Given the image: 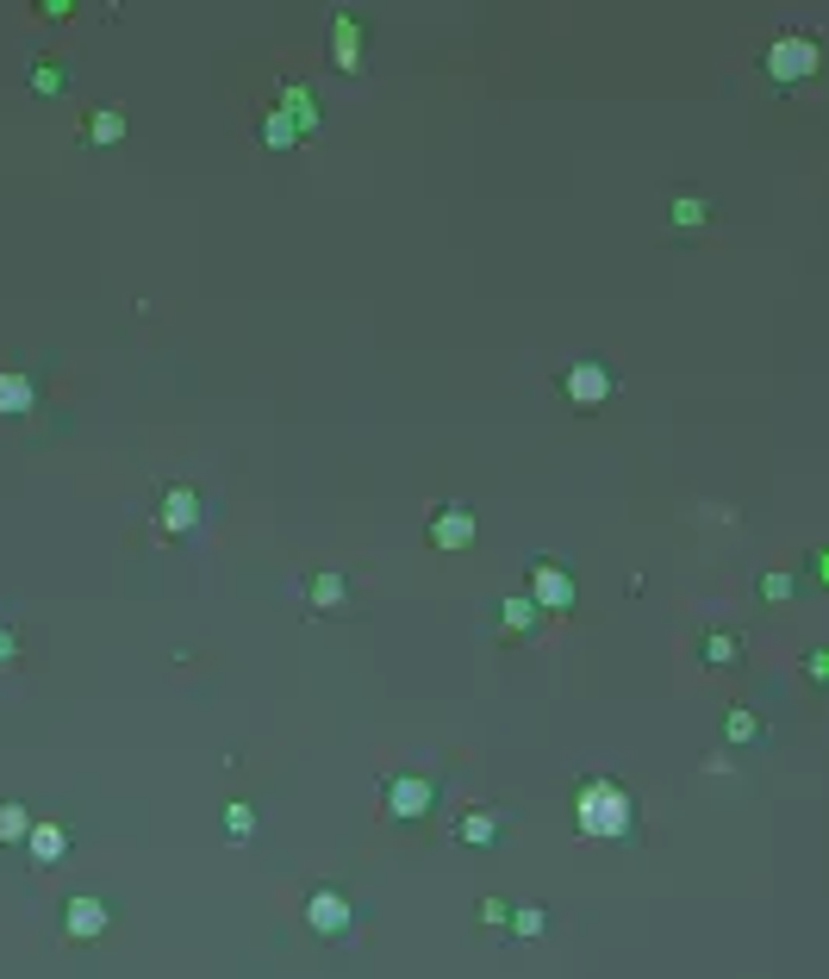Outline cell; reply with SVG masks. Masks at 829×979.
<instances>
[{"label":"cell","mask_w":829,"mask_h":979,"mask_svg":"<svg viewBox=\"0 0 829 979\" xmlns=\"http://www.w3.org/2000/svg\"><path fill=\"white\" fill-rule=\"evenodd\" d=\"M574 830L593 842H624L636 830V799H630L624 780L611 774H593L586 787L574 792Z\"/></svg>","instance_id":"cell-1"},{"label":"cell","mask_w":829,"mask_h":979,"mask_svg":"<svg viewBox=\"0 0 829 979\" xmlns=\"http://www.w3.org/2000/svg\"><path fill=\"white\" fill-rule=\"evenodd\" d=\"M761 69L780 81V88H798V81H811L817 69H823V44H817V38H805V32H780L773 44H767Z\"/></svg>","instance_id":"cell-2"},{"label":"cell","mask_w":829,"mask_h":979,"mask_svg":"<svg viewBox=\"0 0 829 979\" xmlns=\"http://www.w3.org/2000/svg\"><path fill=\"white\" fill-rule=\"evenodd\" d=\"M524 600H531L536 612H549V617H568L580 605L574 568H568V562H555V555H536V562H531V593H524Z\"/></svg>","instance_id":"cell-3"},{"label":"cell","mask_w":829,"mask_h":979,"mask_svg":"<svg viewBox=\"0 0 829 979\" xmlns=\"http://www.w3.org/2000/svg\"><path fill=\"white\" fill-rule=\"evenodd\" d=\"M381 805H387L393 823H424L431 811H437V780L431 774H387Z\"/></svg>","instance_id":"cell-4"},{"label":"cell","mask_w":829,"mask_h":979,"mask_svg":"<svg viewBox=\"0 0 829 979\" xmlns=\"http://www.w3.org/2000/svg\"><path fill=\"white\" fill-rule=\"evenodd\" d=\"M562 394H568V406H574V412H599L611 394H618V375H611L605 363H593V356H586V363H574L562 375Z\"/></svg>","instance_id":"cell-5"},{"label":"cell","mask_w":829,"mask_h":979,"mask_svg":"<svg viewBox=\"0 0 829 979\" xmlns=\"http://www.w3.org/2000/svg\"><path fill=\"white\" fill-rule=\"evenodd\" d=\"M349 923H356V899L349 892H337V886H313L306 892V930L313 936H344Z\"/></svg>","instance_id":"cell-6"},{"label":"cell","mask_w":829,"mask_h":979,"mask_svg":"<svg viewBox=\"0 0 829 979\" xmlns=\"http://www.w3.org/2000/svg\"><path fill=\"white\" fill-rule=\"evenodd\" d=\"M424 537H431V550H443V555L474 550V537H481L474 506H437V512H431V524H424Z\"/></svg>","instance_id":"cell-7"},{"label":"cell","mask_w":829,"mask_h":979,"mask_svg":"<svg viewBox=\"0 0 829 979\" xmlns=\"http://www.w3.org/2000/svg\"><path fill=\"white\" fill-rule=\"evenodd\" d=\"M330 63L344 69V76H362V69H368V26H362L356 13L330 19Z\"/></svg>","instance_id":"cell-8"},{"label":"cell","mask_w":829,"mask_h":979,"mask_svg":"<svg viewBox=\"0 0 829 979\" xmlns=\"http://www.w3.org/2000/svg\"><path fill=\"white\" fill-rule=\"evenodd\" d=\"M63 930L76 936V942H100V936L112 930V904L100 899V892H76V899L63 904Z\"/></svg>","instance_id":"cell-9"},{"label":"cell","mask_w":829,"mask_h":979,"mask_svg":"<svg viewBox=\"0 0 829 979\" xmlns=\"http://www.w3.org/2000/svg\"><path fill=\"white\" fill-rule=\"evenodd\" d=\"M505 811L500 805H462L455 811V842H468V849H493V842H505Z\"/></svg>","instance_id":"cell-10"},{"label":"cell","mask_w":829,"mask_h":979,"mask_svg":"<svg viewBox=\"0 0 829 979\" xmlns=\"http://www.w3.org/2000/svg\"><path fill=\"white\" fill-rule=\"evenodd\" d=\"M200 493L188 487V481H175V487H162V500H157V524L169 531V537H188L194 524H200Z\"/></svg>","instance_id":"cell-11"},{"label":"cell","mask_w":829,"mask_h":979,"mask_svg":"<svg viewBox=\"0 0 829 979\" xmlns=\"http://www.w3.org/2000/svg\"><path fill=\"white\" fill-rule=\"evenodd\" d=\"M26 849H32V861L38 868H63L69 861V849H76V830L69 823H32V837H26Z\"/></svg>","instance_id":"cell-12"},{"label":"cell","mask_w":829,"mask_h":979,"mask_svg":"<svg viewBox=\"0 0 829 979\" xmlns=\"http://www.w3.org/2000/svg\"><path fill=\"white\" fill-rule=\"evenodd\" d=\"M38 412V380L26 368H7L0 375V418H32Z\"/></svg>","instance_id":"cell-13"},{"label":"cell","mask_w":829,"mask_h":979,"mask_svg":"<svg viewBox=\"0 0 829 979\" xmlns=\"http://www.w3.org/2000/svg\"><path fill=\"white\" fill-rule=\"evenodd\" d=\"M282 112L294 119L299 138H318V126H325V112H318L313 88H299V81H282Z\"/></svg>","instance_id":"cell-14"},{"label":"cell","mask_w":829,"mask_h":979,"mask_svg":"<svg viewBox=\"0 0 829 979\" xmlns=\"http://www.w3.org/2000/svg\"><path fill=\"white\" fill-rule=\"evenodd\" d=\"M126 131H131V119L119 107H100V112H88V119H81V144H95V150L126 144Z\"/></svg>","instance_id":"cell-15"},{"label":"cell","mask_w":829,"mask_h":979,"mask_svg":"<svg viewBox=\"0 0 829 979\" xmlns=\"http://www.w3.org/2000/svg\"><path fill=\"white\" fill-rule=\"evenodd\" d=\"M26 81H32V95H45V100H63L69 88H76V76H69V63H63V57H32Z\"/></svg>","instance_id":"cell-16"},{"label":"cell","mask_w":829,"mask_h":979,"mask_svg":"<svg viewBox=\"0 0 829 979\" xmlns=\"http://www.w3.org/2000/svg\"><path fill=\"white\" fill-rule=\"evenodd\" d=\"M536 617H543V612H536L531 600H500V636H505V643H531Z\"/></svg>","instance_id":"cell-17"},{"label":"cell","mask_w":829,"mask_h":979,"mask_svg":"<svg viewBox=\"0 0 829 979\" xmlns=\"http://www.w3.org/2000/svg\"><path fill=\"white\" fill-rule=\"evenodd\" d=\"M344 600H349L344 574H337V568H318V574H313V586H306V605H313V612H337Z\"/></svg>","instance_id":"cell-18"},{"label":"cell","mask_w":829,"mask_h":979,"mask_svg":"<svg viewBox=\"0 0 829 979\" xmlns=\"http://www.w3.org/2000/svg\"><path fill=\"white\" fill-rule=\"evenodd\" d=\"M32 811L19 805V799H0V849H13V842H26L32 837Z\"/></svg>","instance_id":"cell-19"},{"label":"cell","mask_w":829,"mask_h":979,"mask_svg":"<svg viewBox=\"0 0 829 979\" xmlns=\"http://www.w3.org/2000/svg\"><path fill=\"white\" fill-rule=\"evenodd\" d=\"M723 736H730V743H761V736H767L761 711H749V705H730V711H723Z\"/></svg>","instance_id":"cell-20"},{"label":"cell","mask_w":829,"mask_h":979,"mask_svg":"<svg viewBox=\"0 0 829 979\" xmlns=\"http://www.w3.org/2000/svg\"><path fill=\"white\" fill-rule=\"evenodd\" d=\"M699 655H704L711 668H736V662H742V636H736V631H711V636L699 643Z\"/></svg>","instance_id":"cell-21"},{"label":"cell","mask_w":829,"mask_h":979,"mask_svg":"<svg viewBox=\"0 0 829 979\" xmlns=\"http://www.w3.org/2000/svg\"><path fill=\"white\" fill-rule=\"evenodd\" d=\"M668 219L680 225V231H704V225H711V200H699V194H680V200L668 206Z\"/></svg>","instance_id":"cell-22"},{"label":"cell","mask_w":829,"mask_h":979,"mask_svg":"<svg viewBox=\"0 0 829 979\" xmlns=\"http://www.w3.org/2000/svg\"><path fill=\"white\" fill-rule=\"evenodd\" d=\"M263 144H268V150H294V144H299L294 119H287L282 107H275V112H263Z\"/></svg>","instance_id":"cell-23"},{"label":"cell","mask_w":829,"mask_h":979,"mask_svg":"<svg viewBox=\"0 0 829 979\" xmlns=\"http://www.w3.org/2000/svg\"><path fill=\"white\" fill-rule=\"evenodd\" d=\"M225 837H231V842H250L256 837V805H250V799H231V805H225Z\"/></svg>","instance_id":"cell-24"},{"label":"cell","mask_w":829,"mask_h":979,"mask_svg":"<svg viewBox=\"0 0 829 979\" xmlns=\"http://www.w3.org/2000/svg\"><path fill=\"white\" fill-rule=\"evenodd\" d=\"M505 930L531 942V936H543V930H549V911H543V904H524V911H512V923H505Z\"/></svg>","instance_id":"cell-25"},{"label":"cell","mask_w":829,"mask_h":979,"mask_svg":"<svg viewBox=\"0 0 829 979\" xmlns=\"http://www.w3.org/2000/svg\"><path fill=\"white\" fill-rule=\"evenodd\" d=\"M761 600H767V605H786V600H792V574H767V581H761Z\"/></svg>","instance_id":"cell-26"},{"label":"cell","mask_w":829,"mask_h":979,"mask_svg":"<svg viewBox=\"0 0 829 979\" xmlns=\"http://www.w3.org/2000/svg\"><path fill=\"white\" fill-rule=\"evenodd\" d=\"M481 923H493V930H505V923H512V911H505V899H481Z\"/></svg>","instance_id":"cell-27"},{"label":"cell","mask_w":829,"mask_h":979,"mask_svg":"<svg viewBox=\"0 0 829 979\" xmlns=\"http://www.w3.org/2000/svg\"><path fill=\"white\" fill-rule=\"evenodd\" d=\"M823 668H829V649H823V643H817V649H811V655H805V674H811V680H817V686H823V680H829V674H823Z\"/></svg>","instance_id":"cell-28"},{"label":"cell","mask_w":829,"mask_h":979,"mask_svg":"<svg viewBox=\"0 0 829 979\" xmlns=\"http://www.w3.org/2000/svg\"><path fill=\"white\" fill-rule=\"evenodd\" d=\"M76 13V0H38V19H69Z\"/></svg>","instance_id":"cell-29"},{"label":"cell","mask_w":829,"mask_h":979,"mask_svg":"<svg viewBox=\"0 0 829 979\" xmlns=\"http://www.w3.org/2000/svg\"><path fill=\"white\" fill-rule=\"evenodd\" d=\"M0 662H19V631L13 624H0Z\"/></svg>","instance_id":"cell-30"}]
</instances>
